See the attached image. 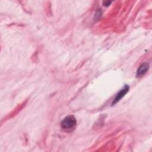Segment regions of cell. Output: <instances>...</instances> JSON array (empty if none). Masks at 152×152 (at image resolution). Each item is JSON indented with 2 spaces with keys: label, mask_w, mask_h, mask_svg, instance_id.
I'll list each match as a JSON object with an SVG mask.
<instances>
[{
  "label": "cell",
  "mask_w": 152,
  "mask_h": 152,
  "mask_svg": "<svg viewBox=\"0 0 152 152\" xmlns=\"http://www.w3.org/2000/svg\"><path fill=\"white\" fill-rule=\"evenodd\" d=\"M77 125V121L75 117L72 115H69L65 117L61 122V128L65 131H72Z\"/></svg>",
  "instance_id": "cell-1"
},
{
  "label": "cell",
  "mask_w": 152,
  "mask_h": 152,
  "mask_svg": "<svg viewBox=\"0 0 152 152\" xmlns=\"http://www.w3.org/2000/svg\"><path fill=\"white\" fill-rule=\"evenodd\" d=\"M129 86L128 85H125L124 86V87L123 88H122L116 95L115 97L114 98L113 102H112V105H114L115 104H116V103H118L123 97H124V96L128 93V91H129Z\"/></svg>",
  "instance_id": "cell-2"
},
{
  "label": "cell",
  "mask_w": 152,
  "mask_h": 152,
  "mask_svg": "<svg viewBox=\"0 0 152 152\" xmlns=\"http://www.w3.org/2000/svg\"><path fill=\"white\" fill-rule=\"evenodd\" d=\"M149 69V64L147 62H144L140 65L139 68L137 71V77H142L148 70Z\"/></svg>",
  "instance_id": "cell-3"
},
{
  "label": "cell",
  "mask_w": 152,
  "mask_h": 152,
  "mask_svg": "<svg viewBox=\"0 0 152 152\" xmlns=\"http://www.w3.org/2000/svg\"><path fill=\"white\" fill-rule=\"evenodd\" d=\"M111 2H112L111 1H104V2H103V4L105 6H109L111 4Z\"/></svg>",
  "instance_id": "cell-4"
}]
</instances>
